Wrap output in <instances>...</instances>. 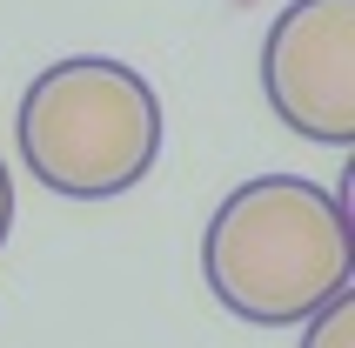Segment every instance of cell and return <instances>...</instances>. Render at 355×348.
I'll return each mask as SVG.
<instances>
[{
    "mask_svg": "<svg viewBox=\"0 0 355 348\" xmlns=\"http://www.w3.org/2000/svg\"><path fill=\"white\" fill-rule=\"evenodd\" d=\"M275 121L322 148H355V0H288L261 40Z\"/></svg>",
    "mask_w": 355,
    "mask_h": 348,
    "instance_id": "obj_3",
    "label": "cell"
},
{
    "mask_svg": "<svg viewBox=\"0 0 355 348\" xmlns=\"http://www.w3.org/2000/svg\"><path fill=\"white\" fill-rule=\"evenodd\" d=\"M20 161L47 194L114 201L141 188L161 155V101L141 67L107 54H67L20 94Z\"/></svg>",
    "mask_w": 355,
    "mask_h": 348,
    "instance_id": "obj_2",
    "label": "cell"
},
{
    "mask_svg": "<svg viewBox=\"0 0 355 348\" xmlns=\"http://www.w3.org/2000/svg\"><path fill=\"white\" fill-rule=\"evenodd\" d=\"M302 348H355V288L329 295V302L302 322Z\"/></svg>",
    "mask_w": 355,
    "mask_h": 348,
    "instance_id": "obj_4",
    "label": "cell"
},
{
    "mask_svg": "<svg viewBox=\"0 0 355 348\" xmlns=\"http://www.w3.org/2000/svg\"><path fill=\"white\" fill-rule=\"evenodd\" d=\"M201 275L235 322L302 329L355 275L349 201L309 174H255L208 214Z\"/></svg>",
    "mask_w": 355,
    "mask_h": 348,
    "instance_id": "obj_1",
    "label": "cell"
},
{
    "mask_svg": "<svg viewBox=\"0 0 355 348\" xmlns=\"http://www.w3.org/2000/svg\"><path fill=\"white\" fill-rule=\"evenodd\" d=\"M7 228H14V174L0 161V248H7Z\"/></svg>",
    "mask_w": 355,
    "mask_h": 348,
    "instance_id": "obj_5",
    "label": "cell"
}]
</instances>
